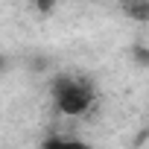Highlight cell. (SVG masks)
Segmentation results:
<instances>
[{
	"label": "cell",
	"instance_id": "1",
	"mask_svg": "<svg viewBox=\"0 0 149 149\" xmlns=\"http://www.w3.org/2000/svg\"><path fill=\"white\" fill-rule=\"evenodd\" d=\"M53 102L67 117H82L94 105V88L79 76H58L53 82Z\"/></svg>",
	"mask_w": 149,
	"mask_h": 149
},
{
	"label": "cell",
	"instance_id": "2",
	"mask_svg": "<svg viewBox=\"0 0 149 149\" xmlns=\"http://www.w3.org/2000/svg\"><path fill=\"white\" fill-rule=\"evenodd\" d=\"M41 149H91L88 140H79V137H61V134H53L41 143Z\"/></svg>",
	"mask_w": 149,
	"mask_h": 149
},
{
	"label": "cell",
	"instance_id": "3",
	"mask_svg": "<svg viewBox=\"0 0 149 149\" xmlns=\"http://www.w3.org/2000/svg\"><path fill=\"white\" fill-rule=\"evenodd\" d=\"M126 12H129V15H137L140 21H146V18H149V3H140V6H126Z\"/></svg>",
	"mask_w": 149,
	"mask_h": 149
},
{
	"label": "cell",
	"instance_id": "4",
	"mask_svg": "<svg viewBox=\"0 0 149 149\" xmlns=\"http://www.w3.org/2000/svg\"><path fill=\"white\" fill-rule=\"evenodd\" d=\"M134 58H137L140 67H146V64H149V50H146L143 44H134Z\"/></svg>",
	"mask_w": 149,
	"mask_h": 149
},
{
	"label": "cell",
	"instance_id": "5",
	"mask_svg": "<svg viewBox=\"0 0 149 149\" xmlns=\"http://www.w3.org/2000/svg\"><path fill=\"white\" fill-rule=\"evenodd\" d=\"M9 67H12V58H9V56H3V53H0V76H3V73H6Z\"/></svg>",
	"mask_w": 149,
	"mask_h": 149
},
{
	"label": "cell",
	"instance_id": "6",
	"mask_svg": "<svg viewBox=\"0 0 149 149\" xmlns=\"http://www.w3.org/2000/svg\"><path fill=\"white\" fill-rule=\"evenodd\" d=\"M47 64H50L47 58H35V61H32V67H35V73H44V67H47Z\"/></svg>",
	"mask_w": 149,
	"mask_h": 149
}]
</instances>
